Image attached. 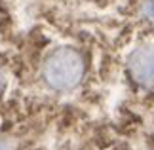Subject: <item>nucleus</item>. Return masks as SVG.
<instances>
[{
    "mask_svg": "<svg viewBox=\"0 0 154 150\" xmlns=\"http://www.w3.org/2000/svg\"><path fill=\"white\" fill-rule=\"evenodd\" d=\"M42 76L50 87L57 91H69L78 86L84 76V59L72 47H59L46 57Z\"/></svg>",
    "mask_w": 154,
    "mask_h": 150,
    "instance_id": "1",
    "label": "nucleus"
},
{
    "mask_svg": "<svg viewBox=\"0 0 154 150\" xmlns=\"http://www.w3.org/2000/svg\"><path fill=\"white\" fill-rule=\"evenodd\" d=\"M129 72L145 87H154V46H141L129 55Z\"/></svg>",
    "mask_w": 154,
    "mask_h": 150,
    "instance_id": "2",
    "label": "nucleus"
},
{
    "mask_svg": "<svg viewBox=\"0 0 154 150\" xmlns=\"http://www.w3.org/2000/svg\"><path fill=\"white\" fill-rule=\"evenodd\" d=\"M143 14H145V17H149L154 23V0H146L143 4Z\"/></svg>",
    "mask_w": 154,
    "mask_h": 150,
    "instance_id": "3",
    "label": "nucleus"
},
{
    "mask_svg": "<svg viewBox=\"0 0 154 150\" xmlns=\"http://www.w3.org/2000/svg\"><path fill=\"white\" fill-rule=\"evenodd\" d=\"M2 86H4V74H2V70H0V89H2Z\"/></svg>",
    "mask_w": 154,
    "mask_h": 150,
    "instance_id": "4",
    "label": "nucleus"
}]
</instances>
